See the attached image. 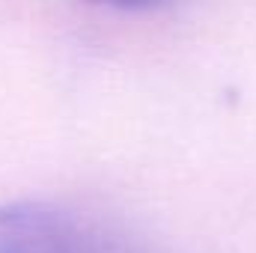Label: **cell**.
<instances>
[{"mask_svg": "<svg viewBox=\"0 0 256 253\" xmlns=\"http://www.w3.org/2000/svg\"><path fill=\"white\" fill-rule=\"evenodd\" d=\"M0 253H164L134 230L96 212L48 202H0Z\"/></svg>", "mask_w": 256, "mask_h": 253, "instance_id": "1", "label": "cell"}, {"mask_svg": "<svg viewBox=\"0 0 256 253\" xmlns=\"http://www.w3.org/2000/svg\"><path fill=\"white\" fill-rule=\"evenodd\" d=\"M90 3L120 9V12H158V9H170V6L185 3V0H90Z\"/></svg>", "mask_w": 256, "mask_h": 253, "instance_id": "2", "label": "cell"}]
</instances>
